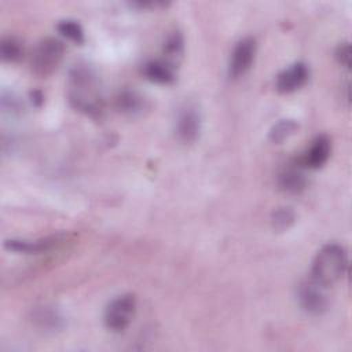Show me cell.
<instances>
[{"label": "cell", "mask_w": 352, "mask_h": 352, "mask_svg": "<svg viewBox=\"0 0 352 352\" xmlns=\"http://www.w3.org/2000/svg\"><path fill=\"white\" fill-rule=\"evenodd\" d=\"M67 98L70 104L91 117L102 114L104 95L96 70L88 63H77L69 72Z\"/></svg>", "instance_id": "6da1fadb"}, {"label": "cell", "mask_w": 352, "mask_h": 352, "mask_svg": "<svg viewBox=\"0 0 352 352\" xmlns=\"http://www.w3.org/2000/svg\"><path fill=\"white\" fill-rule=\"evenodd\" d=\"M348 268V253L340 243L324 245L314 257L311 279L327 287L337 283Z\"/></svg>", "instance_id": "7a4b0ae2"}, {"label": "cell", "mask_w": 352, "mask_h": 352, "mask_svg": "<svg viewBox=\"0 0 352 352\" xmlns=\"http://www.w3.org/2000/svg\"><path fill=\"white\" fill-rule=\"evenodd\" d=\"M63 55L65 45L60 40L55 37L41 38L32 52V72L38 77H47L52 74L60 65Z\"/></svg>", "instance_id": "3957f363"}, {"label": "cell", "mask_w": 352, "mask_h": 352, "mask_svg": "<svg viewBox=\"0 0 352 352\" xmlns=\"http://www.w3.org/2000/svg\"><path fill=\"white\" fill-rule=\"evenodd\" d=\"M136 314V298L133 294H121L113 298L104 309L103 320L110 331H124Z\"/></svg>", "instance_id": "277c9868"}, {"label": "cell", "mask_w": 352, "mask_h": 352, "mask_svg": "<svg viewBox=\"0 0 352 352\" xmlns=\"http://www.w3.org/2000/svg\"><path fill=\"white\" fill-rule=\"evenodd\" d=\"M176 135L183 143H194L202 131V114L199 107L192 102H186L177 111Z\"/></svg>", "instance_id": "5b68a950"}, {"label": "cell", "mask_w": 352, "mask_h": 352, "mask_svg": "<svg viewBox=\"0 0 352 352\" xmlns=\"http://www.w3.org/2000/svg\"><path fill=\"white\" fill-rule=\"evenodd\" d=\"M256 51H257V44L253 37L241 38L235 44L231 52V58L228 63V76L234 80L245 76L250 70L254 62Z\"/></svg>", "instance_id": "8992f818"}, {"label": "cell", "mask_w": 352, "mask_h": 352, "mask_svg": "<svg viewBox=\"0 0 352 352\" xmlns=\"http://www.w3.org/2000/svg\"><path fill=\"white\" fill-rule=\"evenodd\" d=\"M324 287L314 282H304L298 286L297 298L304 311L311 315H322L329 308V300L323 290Z\"/></svg>", "instance_id": "52a82bcc"}, {"label": "cell", "mask_w": 352, "mask_h": 352, "mask_svg": "<svg viewBox=\"0 0 352 352\" xmlns=\"http://www.w3.org/2000/svg\"><path fill=\"white\" fill-rule=\"evenodd\" d=\"M309 78V67L304 62H294L285 67L278 76L275 81V88L280 94H292L301 87Z\"/></svg>", "instance_id": "ba28073f"}, {"label": "cell", "mask_w": 352, "mask_h": 352, "mask_svg": "<svg viewBox=\"0 0 352 352\" xmlns=\"http://www.w3.org/2000/svg\"><path fill=\"white\" fill-rule=\"evenodd\" d=\"M331 153V140L327 135L316 136L307 151L297 160L304 169H319L329 160Z\"/></svg>", "instance_id": "9c48e42d"}, {"label": "cell", "mask_w": 352, "mask_h": 352, "mask_svg": "<svg viewBox=\"0 0 352 352\" xmlns=\"http://www.w3.org/2000/svg\"><path fill=\"white\" fill-rule=\"evenodd\" d=\"M278 183L282 191L289 194H300L307 188L308 180L304 173V168L296 161L292 165H287L278 177Z\"/></svg>", "instance_id": "30bf717a"}, {"label": "cell", "mask_w": 352, "mask_h": 352, "mask_svg": "<svg viewBox=\"0 0 352 352\" xmlns=\"http://www.w3.org/2000/svg\"><path fill=\"white\" fill-rule=\"evenodd\" d=\"M176 66L165 59H154L148 60L143 66V73L146 78L151 82L168 85L175 82L176 80Z\"/></svg>", "instance_id": "8fae6325"}, {"label": "cell", "mask_w": 352, "mask_h": 352, "mask_svg": "<svg viewBox=\"0 0 352 352\" xmlns=\"http://www.w3.org/2000/svg\"><path fill=\"white\" fill-rule=\"evenodd\" d=\"M116 106L120 113L133 117L147 109V100L135 89H122L116 98Z\"/></svg>", "instance_id": "7c38bea8"}, {"label": "cell", "mask_w": 352, "mask_h": 352, "mask_svg": "<svg viewBox=\"0 0 352 352\" xmlns=\"http://www.w3.org/2000/svg\"><path fill=\"white\" fill-rule=\"evenodd\" d=\"M58 238H45V239H38V241H26V239H7L4 242V248L16 252V253H25V254H36V253H43L50 250L55 243Z\"/></svg>", "instance_id": "4fadbf2b"}, {"label": "cell", "mask_w": 352, "mask_h": 352, "mask_svg": "<svg viewBox=\"0 0 352 352\" xmlns=\"http://www.w3.org/2000/svg\"><path fill=\"white\" fill-rule=\"evenodd\" d=\"M183 50H184V41H183L182 33L180 32H172L164 43L165 60H168V62H170L172 65L176 66V63L179 62V59L183 55Z\"/></svg>", "instance_id": "5bb4252c"}, {"label": "cell", "mask_w": 352, "mask_h": 352, "mask_svg": "<svg viewBox=\"0 0 352 352\" xmlns=\"http://www.w3.org/2000/svg\"><path fill=\"white\" fill-rule=\"evenodd\" d=\"M23 55V45L21 40L14 36H7L1 38L0 43V56L4 62H16Z\"/></svg>", "instance_id": "9a60e30c"}, {"label": "cell", "mask_w": 352, "mask_h": 352, "mask_svg": "<svg viewBox=\"0 0 352 352\" xmlns=\"http://www.w3.org/2000/svg\"><path fill=\"white\" fill-rule=\"evenodd\" d=\"M297 129L298 124L294 120H280L270 129V140L275 144H280L282 142L287 140L292 135H294Z\"/></svg>", "instance_id": "2e32d148"}, {"label": "cell", "mask_w": 352, "mask_h": 352, "mask_svg": "<svg viewBox=\"0 0 352 352\" xmlns=\"http://www.w3.org/2000/svg\"><path fill=\"white\" fill-rule=\"evenodd\" d=\"M296 221V213L289 206H280L271 214V224L275 231H286Z\"/></svg>", "instance_id": "e0dca14e"}, {"label": "cell", "mask_w": 352, "mask_h": 352, "mask_svg": "<svg viewBox=\"0 0 352 352\" xmlns=\"http://www.w3.org/2000/svg\"><path fill=\"white\" fill-rule=\"evenodd\" d=\"M56 29L63 37L69 38L70 41H73L76 44H82L84 40H85L84 30H82L81 25L74 19H62V21H59L58 25H56Z\"/></svg>", "instance_id": "ac0fdd59"}, {"label": "cell", "mask_w": 352, "mask_h": 352, "mask_svg": "<svg viewBox=\"0 0 352 352\" xmlns=\"http://www.w3.org/2000/svg\"><path fill=\"white\" fill-rule=\"evenodd\" d=\"M34 322L45 330L54 331L56 329L62 327V316L50 308H41L37 311L36 316H34Z\"/></svg>", "instance_id": "d6986e66"}, {"label": "cell", "mask_w": 352, "mask_h": 352, "mask_svg": "<svg viewBox=\"0 0 352 352\" xmlns=\"http://www.w3.org/2000/svg\"><path fill=\"white\" fill-rule=\"evenodd\" d=\"M1 107H3V111L6 113H10V114H19L23 107L22 102L19 98H16L12 92H3L1 95Z\"/></svg>", "instance_id": "ffe728a7"}, {"label": "cell", "mask_w": 352, "mask_h": 352, "mask_svg": "<svg viewBox=\"0 0 352 352\" xmlns=\"http://www.w3.org/2000/svg\"><path fill=\"white\" fill-rule=\"evenodd\" d=\"M336 59L338 60V63L341 66H344L345 69H349V66H351V48H349L348 41H342V43L338 44V47L336 50Z\"/></svg>", "instance_id": "44dd1931"}, {"label": "cell", "mask_w": 352, "mask_h": 352, "mask_svg": "<svg viewBox=\"0 0 352 352\" xmlns=\"http://www.w3.org/2000/svg\"><path fill=\"white\" fill-rule=\"evenodd\" d=\"M32 102L36 103V106H40L43 103V95H41L40 91H34L32 94Z\"/></svg>", "instance_id": "7402d4cb"}]
</instances>
